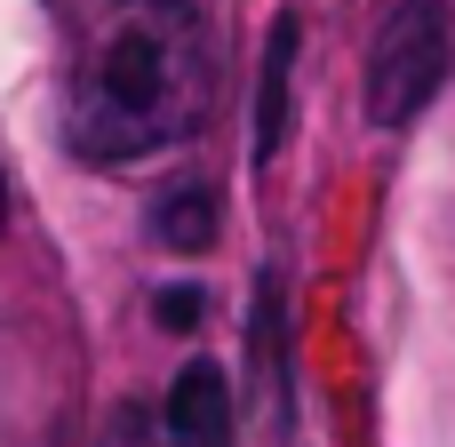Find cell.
I'll list each match as a JSON object with an SVG mask.
<instances>
[{
  "label": "cell",
  "instance_id": "6da1fadb",
  "mask_svg": "<svg viewBox=\"0 0 455 447\" xmlns=\"http://www.w3.org/2000/svg\"><path fill=\"white\" fill-rule=\"evenodd\" d=\"M216 104V32L200 0H104L64 88V144L80 160H144L184 144Z\"/></svg>",
  "mask_w": 455,
  "mask_h": 447
},
{
  "label": "cell",
  "instance_id": "7a4b0ae2",
  "mask_svg": "<svg viewBox=\"0 0 455 447\" xmlns=\"http://www.w3.org/2000/svg\"><path fill=\"white\" fill-rule=\"evenodd\" d=\"M448 80V0H400L368 40V120L408 128Z\"/></svg>",
  "mask_w": 455,
  "mask_h": 447
},
{
  "label": "cell",
  "instance_id": "3957f363",
  "mask_svg": "<svg viewBox=\"0 0 455 447\" xmlns=\"http://www.w3.org/2000/svg\"><path fill=\"white\" fill-rule=\"evenodd\" d=\"M160 424H168L176 447H232V376H224L216 360H192V368L168 384Z\"/></svg>",
  "mask_w": 455,
  "mask_h": 447
},
{
  "label": "cell",
  "instance_id": "277c9868",
  "mask_svg": "<svg viewBox=\"0 0 455 447\" xmlns=\"http://www.w3.org/2000/svg\"><path fill=\"white\" fill-rule=\"evenodd\" d=\"M216 232H224V200H216V184L184 176V184H168V192L152 200V240H160L168 256H200V248H216Z\"/></svg>",
  "mask_w": 455,
  "mask_h": 447
},
{
  "label": "cell",
  "instance_id": "5b68a950",
  "mask_svg": "<svg viewBox=\"0 0 455 447\" xmlns=\"http://www.w3.org/2000/svg\"><path fill=\"white\" fill-rule=\"evenodd\" d=\"M288 72H296V16L272 24L264 40V80H256V160H272L288 144Z\"/></svg>",
  "mask_w": 455,
  "mask_h": 447
},
{
  "label": "cell",
  "instance_id": "8992f818",
  "mask_svg": "<svg viewBox=\"0 0 455 447\" xmlns=\"http://www.w3.org/2000/svg\"><path fill=\"white\" fill-rule=\"evenodd\" d=\"M104 447H176V440H168V424L136 400V408H120V416H112V440H104Z\"/></svg>",
  "mask_w": 455,
  "mask_h": 447
},
{
  "label": "cell",
  "instance_id": "52a82bcc",
  "mask_svg": "<svg viewBox=\"0 0 455 447\" xmlns=\"http://www.w3.org/2000/svg\"><path fill=\"white\" fill-rule=\"evenodd\" d=\"M200 312H208V296H200V288H160V296H152V320H160L168 336L200 328Z\"/></svg>",
  "mask_w": 455,
  "mask_h": 447
},
{
  "label": "cell",
  "instance_id": "ba28073f",
  "mask_svg": "<svg viewBox=\"0 0 455 447\" xmlns=\"http://www.w3.org/2000/svg\"><path fill=\"white\" fill-rule=\"evenodd\" d=\"M0 224H8V176H0Z\"/></svg>",
  "mask_w": 455,
  "mask_h": 447
}]
</instances>
